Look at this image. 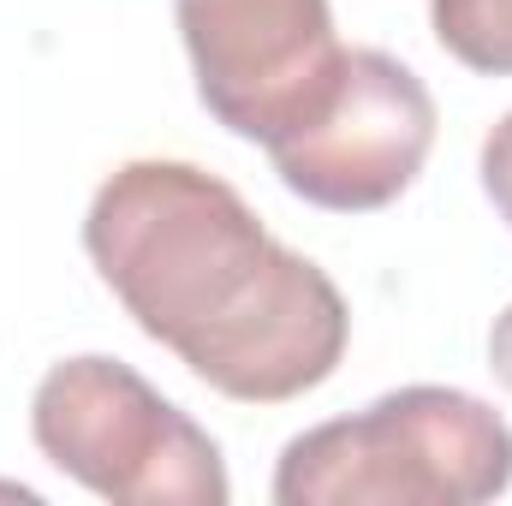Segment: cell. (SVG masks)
Instances as JSON below:
<instances>
[{
  "label": "cell",
  "instance_id": "cell-5",
  "mask_svg": "<svg viewBox=\"0 0 512 506\" xmlns=\"http://www.w3.org/2000/svg\"><path fill=\"white\" fill-rule=\"evenodd\" d=\"M203 108L251 143L298 126L340 72L328 0H173Z\"/></svg>",
  "mask_w": 512,
  "mask_h": 506
},
{
  "label": "cell",
  "instance_id": "cell-7",
  "mask_svg": "<svg viewBox=\"0 0 512 506\" xmlns=\"http://www.w3.org/2000/svg\"><path fill=\"white\" fill-rule=\"evenodd\" d=\"M483 191H489L495 215L512 227V114L483 137Z\"/></svg>",
  "mask_w": 512,
  "mask_h": 506
},
{
  "label": "cell",
  "instance_id": "cell-1",
  "mask_svg": "<svg viewBox=\"0 0 512 506\" xmlns=\"http://www.w3.org/2000/svg\"><path fill=\"white\" fill-rule=\"evenodd\" d=\"M84 251L126 316L239 405H286L340 370L352 310L256 209L191 161H126L84 215Z\"/></svg>",
  "mask_w": 512,
  "mask_h": 506
},
{
  "label": "cell",
  "instance_id": "cell-4",
  "mask_svg": "<svg viewBox=\"0 0 512 506\" xmlns=\"http://www.w3.org/2000/svg\"><path fill=\"white\" fill-rule=\"evenodd\" d=\"M435 149L429 84L382 48H346L328 96L268 143L280 185L334 215H370L411 191Z\"/></svg>",
  "mask_w": 512,
  "mask_h": 506
},
{
  "label": "cell",
  "instance_id": "cell-6",
  "mask_svg": "<svg viewBox=\"0 0 512 506\" xmlns=\"http://www.w3.org/2000/svg\"><path fill=\"white\" fill-rule=\"evenodd\" d=\"M429 24L459 66L512 78V0H429Z\"/></svg>",
  "mask_w": 512,
  "mask_h": 506
},
{
  "label": "cell",
  "instance_id": "cell-3",
  "mask_svg": "<svg viewBox=\"0 0 512 506\" xmlns=\"http://www.w3.org/2000/svg\"><path fill=\"white\" fill-rule=\"evenodd\" d=\"M30 435L54 471L120 506H227V459L203 423L120 358H66L36 381Z\"/></svg>",
  "mask_w": 512,
  "mask_h": 506
},
{
  "label": "cell",
  "instance_id": "cell-8",
  "mask_svg": "<svg viewBox=\"0 0 512 506\" xmlns=\"http://www.w3.org/2000/svg\"><path fill=\"white\" fill-rule=\"evenodd\" d=\"M489 370L501 387H512V304L495 316V328H489Z\"/></svg>",
  "mask_w": 512,
  "mask_h": 506
},
{
  "label": "cell",
  "instance_id": "cell-2",
  "mask_svg": "<svg viewBox=\"0 0 512 506\" xmlns=\"http://www.w3.org/2000/svg\"><path fill=\"white\" fill-rule=\"evenodd\" d=\"M507 489V417L429 381L292 435L274 465L280 506H483Z\"/></svg>",
  "mask_w": 512,
  "mask_h": 506
}]
</instances>
